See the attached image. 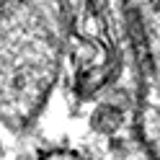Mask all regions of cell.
Listing matches in <instances>:
<instances>
[{
    "mask_svg": "<svg viewBox=\"0 0 160 160\" xmlns=\"http://www.w3.org/2000/svg\"><path fill=\"white\" fill-rule=\"evenodd\" d=\"M42 160H85L78 152H67V150H54V152H47Z\"/></svg>",
    "mask_w": 160,
    "mask_h": 160,
    "instance_id": "obj_2",
    "label": "cell"
},
{
    "mask_svg": "<svg viewBox=\"0 0 160 160\" xmlns=\"http://www.w3.org/2000/svg\"><path fill=\"white\" fill-rule=\"evenodd\" d=\"M142 160H145V158H142Z\"/></svg>",
    "mask_w": 160,
    "mask_h": 160,
    "instance_id": "obj_3",
    "label": "cell"
},
{
    "mask_svg": "<svg viewBox=\"0 0 160 160\" xmlns=\"http://www.w3.org/2000/svg\"><path fill=\"white\" fill-rule=\"evenodd\" d=\"M59 0H0V122L23 129L39 116L62 59Z\"/></svg>",
    "mask_w": 160,
    "mask_h": 160,
    "instance_id": "obj_1",
    "label": "cell"
}]
</instances>
